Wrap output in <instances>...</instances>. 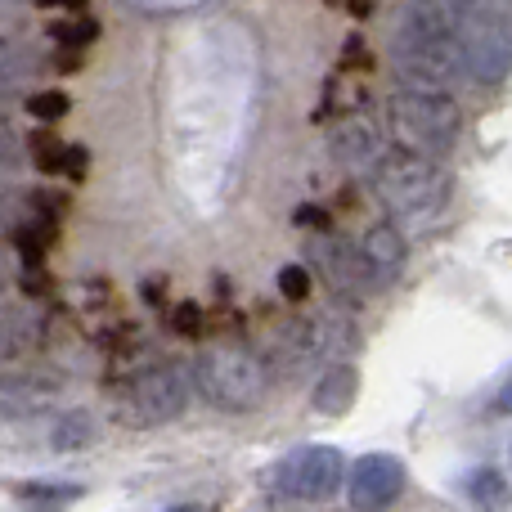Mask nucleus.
<instances>
[{"instance_id":"f257e3e1","label":"nucleus","mask_w":512,"mask_h":512,"mask_svg":"<svg viewBox=\"0 0 512 512\" xmlns=\"http://www.w3.org/2000/svg\"><path fill=\"white\" fill-rule=\"evenodd\" d=\"M391 68L405 86L423 90H450L459 77H468L459 18L423 5V0L409 5L391 32Z\"/></svg>"},{"instance_id":"f03ea898","label":"nucleus","mask_w":512,"mask_h":512,"mask_svg":"<svg viewBox=\"0 0 512 512\" xmlns=\"http://www.w3.org/2000/svg\"><path fill=\"white\" fill-rule=\"evenodd\" d=\"M369 176L387 216L409 230L432 225L450 203V171L441 167V158H423L414 149H387Z\"/></svg>"},{"instance_id":"7ed1b4c3","label":"nucleus","mask_w":512,"mask_h":512,"mask_svg":"<svg viewBox=\"0 0 512 512\" xmlns=\"http://www.w3.org/2000/svg\"><path fill=\"white\" fill-rule=\"evenodd\" d=\"M194 387L203 391L207 405L225 409V414H252V409H261L265 396H270L274 373L252 346L221 342L198 355Z\"/></svg>"},{"instance_id":"20e7f679","label":"nucleus","mask_w":512,"mask_h":512,"mask_svg":"<svg viewBox=\"0 0 512 512\" xmlns=\"http://www.w3.org/2000/svg\"><path fill=\"white\" fill-rule=\"evenodd\" d=\"M387 122L400 149H414L423 158H445L463 135V108L445 90L405 86L387 99Z\"/></svg>"},{"instance_id":"39448f33","label":"nucleus","mask_w":512,"mask_h":512,"mask_svg":"<svg viewBox=\"0 0 512 512\" xmlns=\"http://www.w3.org/2000/svg\"><path fill=\"white\" fill-rule=\"evenodd\" d=\"M189 396H194V373L176 360H158L126 382L122 414H126V423H135V427L176 423L189 409Z\"/></svg>"},{"instance_id":"423d86ee","label":"nucleus","mask_w":512,"mask_h":512,"mask_svg":"<svg viewBox=\"0 0 512 512\" xmlns=\"http://www.w3.org/2000/svg\"><path fill=\"white\" fill-rule=\"evenodd\" d=\"M459 27H463V63H468V77L481 81V86L504 81L512 72V23L508 18L477 5L459 18Z\"/></svg>"},{"instance_id":"0eeeda50","label":"nucleus","mask_w":512,"mask_h":512,"mask_svg":"<svg viewBox=\"0 0 512 512\" xmlns=\"http://www.w3.org/2000/svg\"><path fill=\"white\" fill-rule=\"evenodd\" d=\"M346 477L342 450L333 445H301L274 468V490L288 499H328Z\"/></svg>"},{"instance_id":"6e6552de","label":"nucleus","mask_w":512,"mask_h":512,"mask_svg":"<svg viewBox=\"0 0 512 512\" xmlns=\"http://www.w3.org/2000/svg\"><path fill=\"white\" fill-rule=\"evenodd\" d=\"M306 270L319 274V279L346 301H360L373 292V279H369V270H364L360 248L337 239V234H328V230H319L315 239H306Z\"/></svg>"},{"instance_id":"1a4fd4ad","label":"nucleus","mask_w":512,"mask_h":512,"mask_svg":"<svg viewBox=\"0 0 512 512\" xmlns=\"http://www.w3.org/2000/svg\"><path fill=\"white\" fill-rule=\"evenodd\" d=\"M405 490V463L396 454H364L355 459L346 495H351L355 512H387Z\"/></svg>"},{"instance_id":"9d476101","label":"nucleus","mask_w":512,"mask_h":512,"mask_svg":"<svg viewBox=\"0 0 512 512\" xmlns=\"http://www.w3.org/2000/svg\"><path fill=\"white\" fill-rule=\"evenodd\" d=\"M63 400V378L45 369L0 373V418H41Z\"/></svg>"},{"instance_id":"9b49d317","label":"nucleus","mask_w":512,"mask_h":512,"mask_svg":"<svg viewBox=\"0 0 512 512\" xmlns=\"http://www.w3.org/2000/svg\"><path fill=\"white\" fill-rule=\"evenodd\" d=\"M328 149H333V158L342 162L346 171H373L382 162V153H387V140H382L373 117L346 113L342 122L328 131Z\"/></svg>"},{"instance_id":"f8f14e48","label":"nucleus","mask_w":512,"mask_h":512,"mask_svg":"<svg viewBox=\"0 0 512 512\" xmlns=\"http://www.w3.org/2000/svg\"><path fill=\"white\" fill-rule=\"evenodd\" d=\"M355 248L364 256V270H369L373 288H391V283L405 274L409 243H405V234H400V225H373Z\"/></svg>"},{"instance_id":"ddd939ff","label":"nucleus","mask_w":512,"mask_h":512,"mask_svg":"<svg viewBox=\"0 0 512 512\" xmlns=\"http://www.w3.org/2000/svg\"><path fill=\"white\" fill-rule=\"evenodd\" d=\"M270 373H288V378H297V373H306L310 364H319L315 355V328H310V319H288V324L274 328L270 337Z\"/></svg>"},{"instance_id":"4468645a","label":"nucleus","mask_w":512,"mask_h":512,"mask_svg":"<svg viewBox=\"0 0 512 512\" xmlns=\"http://www.w3.org/2000/svg\"><path fill=\"white\" fill-rule=\"evenodd\" d=\"M355 396H360V369L351 360H333L324 364L315 391H310V409L324 418H342L355 405Z\"/></svg>"},{"instance_id":"2eb2a0df","label":"nucleus","mask_w":512,"mask_h":512,"mask_svg":"<svg viewBox=\"0 0 512 512\" xmlns=\"http://www.w3.org/2000/svg\"><path fill=\"white\" fill-rule=\"evenodd\" d=\"M310 328H315V355L319 360H351L355 351H360V328H355V319L346 315V310H328V315L310 319Z\"/></svg>"},{"instance_id":"dca6fc26","label":"nucleus","mask_w":512,"mask_h":512,"mask_svg":"<svg viewBox=\"0 0 512 512\" xmlns=\"http://www.w3.org/2000/svg\"><path fill=\"white\" fill-rule=\"evenodd\" d=\"M41 337V319L23 306H0V364H9L14 355H23L27 346H36Z\"/></svg>"},{"instance_id":"f3484780","label":"nucleus","mask_w":512,"mask_h":512,"mask_svg":"<svg viewBox=\"0 0 512 512\" xmlns=\"http://www.w3.org/2000/svg\"><path fill=\"white\" fill-rule=\"evenodd\" d=\"M36 72V50L18 36H0V104L23 90V81Z\"/></svg>"},{"instance_id":"a211bd4d","label":"nucleus","mask_w":512,"mask_h":512,"mask_svg":"<svg viewBox=\"0 0 512 512\" xmlns=\"http://www.w3.org/2000/svg\"><path fill=\"white\" fill-rule=\"evenodd\" d=\"M81 499V486L77 481H27L18 486V504L23 512H63Z\"/></svg>"},{"instance_id":"6ab92c4d","label":"nucleus","mask_w":512,"mask_h":512,"mask_svg":"<svg viewBox=\"0 0 512 512\" xmlns=\"http://www.w3.org/2000/svg\"><path fill=\"white\" fill-rule=\"evenodd\" d=\"M463 490H468V499L481 512H512V490H508V481L499 468H472L468 481H463Z\"/></svg>"},{"instance_id":"aec40b11","label":"nucleus","mask_w":512,"mask_h":512,"mask_svg":"<svg viewBox=\"0 0 512 512\" xmlns=\"http://www.w3.org/2000/svg\"><path fill=\"white\" fill-rule=\"evenodd\" d=\"M95 436H99V427H95V418H90L86 409H68V414H59V418H54V427H50V445L59 454L86 450Z\"/></svg>"},{"instance_id":"412c9836","label":"nucleus","mask_w":512,"mask_h":512,"mask_svg":"<svg viewBox=\"0 0 512 512\" xmlns=\"http://www.w3.org/2000/svg\"><path fill=\"white\" fill-rule=\"evenodd\" d=\"M50 36H54V45H63V50H72V54H81L86 45L99 41V23H95V18H86V14H72V18H63V23H54Z\"/></svg>"},{"instance_id":"4be33fe9","label":"nucleus","mask_w":512,"mask_h":512,"mask_svg":"<svg viewBox=\"0 0 512 512\" xmlns=\"http://www.w3.org/2000/svg\"><path fill=\"white\" fill-rule=\"evenodd\" d=\"M27 149H32V162L45 171V176H59V171H63V153H68V144H59V135L36 131Z\"/></svg>"},{"instance_id":"5701e85b","label":"nucleus","mask_w":512,"mask_h":512,"mask_svg":"<svg viewBox=\"0 0 512 512\" xmlns=\"http://www.w3.org/2000/svg\"><path fill=\"white\" fill-rule=\"evenodd\" d=\"M68 108H72V99L63 95V90H36V95H27V113L36 117V122H63L68 117Z\"/></svg>"},{"instance_id":"b1692460","label":"nucleus","mask_w":512,"mask_h":512,"mask_svg":"<svg viewBox=\"0 0 512 512\" xmlns=\"http://www.w3.org/2000/svg\"><path fill=\"white\" fill-rule=\"evenodd\" d=\"M279 292H283V301H292V306L310 301V270L306 265H283L279 270Z\"/></svg>"},{"instance_id":"393cba45","label":"nucleus","mask_w":512,"mask_h":512,"mask_svg":"<svg viewBox=\"0 0 512 512\" xmlns=\"http://www.w3.org/2000/svg\"><path fill=\"white\" fill-rule=\"evenodd\" d=\"M203 306H194V301H185V306L171 310V328H176L180 337H203Z\"/></svg>"},{"instance_id":"a878e982","label":"nucleus","mask_w":512,"mask_h":512,"mask_svg":"<svg viewBox=\"0 0 512 512\" xmlns=\"http://www.w3.org/2000/svg\"><path fill=\"white\" fill-rule=\"evenodd\" d=\"M18 162H23V144H18V135L9 126H0V185L18 171Z\"/></svg>"},{"instance_id":"bb28decb","label":"nucleus","mask_w":512,"mask_h":512,"mask_svg":"<svg viewBox=\"0 0 512 512\" xmlns=\"http://www.w3.org/2000/svg\"><path fill=\"white\" fill-rule=\"evenodd\" d=\"M342 68H373V59H369L360 36H351V41L342 45Z\"/></svg>"},{"instance_id":"cd10ccee","label":"nucleus","mask_w":512,"mask_h":512,"mask_svg":"<svg viewBox=\"0 0 512 512\" xmlns=\"http://www.w3.org/2000/svg\"><path fill=\"white\" fill-rule=\"evenodd\" d=\"M297 225H306V230H328V212H324V207H297Z\"/></svg>"},{"instance_id":"c85d7f7f","label":"nucleus","mask_w":512,"mask_h":512,"mask_svg":"<svg viewBox=\"0 0 512 512\" xmlns=\"http://www.w3.org/2000/svg\"><path fill=\"white\" fill-rule=\"evenodd\" d=\"M86 149H77V144H68V153H63V171H68V176L72 180H81V176H86Z\"/></svg>"},{"instance_id":"c756f323","label":"nucleus","mask_w":512,"mask_h":512,"mask_svg":"<svg viewBox=\"0 0 512 512\" xmlns=\"http://www.w3.org/2000/svg\"><path fill=\"white\" fill-rule=\"evenodd\" d=\"M423 5H432V9H445V14L463 18V14H468V9H477L481 0H423Z\"/></svg>"},{"instance_id":"7c9ffc66","label":"nucleus","mask_w":512,"mask_h":512,"mask_svg":"<svg viewBox=\"0 0 512 512\" xmlns=\"http://www.w3.org/2000/svg\"><path fill=\"white\" fill-rule=\"evenodd\" d=\"M9 230H14V198L0 189V239H5Z\"/></svg>"},{"instance_id":"2f4dec72","label":"nucleus","mask_w":512,"mask_h":512,"mask_svg":"<svg viewBox=\"0 0 512 512\" xmlns=\"http://www.w3.org/2000/svg\"><path fill=\"white\" fill-rule=\"evenodd\" d=\"M36 5H41V9H68V14H81L90 0H36Z\"/></svg>"},{"instance_id":"473e14b6","label":"nucleus","mask_w":512,"mask_h":512,"mask_svg":"<svg viewBox=\"0 0 512 512\" xmlns=\"http://www.w3.org/2000/svg\"><path fill=\"white\" fill-rule=\"evenodd\" d=\"M495 409H499V414H512V378L504 382V387H499V396H495Z\"/></svg>"},{"instance_id":"72a5a7b5","label":"nucleus","mask_w":512,"mask_h":512,"mask_svg":"<svg viewBox=\"0 0 512 512\" xmlns=\"http://www.w3.org/2000/svg\"><path fill=\"white\" fill-rule=\"evenodd\" d=\"M167 512H203L198 504H180V508H167Z\"/></svg>"},{"instance_id":"f704fd0d","label":"nucleus","mask_w":512,"mask_h":512,"mask_svg":"<svg viewBox=\"0 0 512 512\" xmlns=\"http://www.w3.org/2000/svg\"><path fill=\"white\" fill-rule=\"evenodd\" d=\"M18 5V0H0V14H9V9H14Z\"/></svg>"},{"instance_id":"c9c22d12","label":"nucleus","mask_w":512,"mask_h":512,"mask_svg":"<svg viewBox=\"0 0 512 512\" xmlns=\"http://www.w3.org/2000/svg\"><path fill=\"white\" fill-rule=\"evenodd\" d=\"M0 288H5V265H0Z\"/></svg>"},{"instance_id":"e433bc0d","label":"nucleus","mask_w":512,"mask_h":512,"mask_svg":"<svg viewBox=\"0 0 512 512\" xmlns=\"http://www.w3.org/2000/svg\"><path fill=\"white\" fill-rule=\"evenodd\" d=\"M328 5H346V0H328Z\"/></svg>"}]
</instances>
